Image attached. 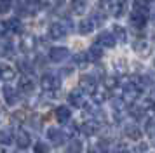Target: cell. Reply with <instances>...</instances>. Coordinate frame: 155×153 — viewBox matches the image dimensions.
I'll return each mask as SVG.
<instances>
[{
  "label": "cell",
  "instance_id": "cell-2",
  "mask_svg": "<svg viewBox=\"0 0 155 153\" xmlns=\"http://www.w3.org/2000/svg\"><path fill=\"white\" fill-rule=\"evenodd\" d=\"M70 57V50L66 47H52L49 50V59L52 63H63Z\"/></svg>",
  "mask_w": 155,
  "mask_h": 153
},
{
  "label": "cell",
  "instance_id": "cell-24",
  "mask_svg": "<svg viewBox=\"0 0 155 153\" xmlns=\"http://www.w3.org/2000/svg\"><path fill=\"white\" fill-rule=\"evenodd\" d=\"M0 54L2 56H11L12 54V44L9 40H0Z\"/></svg>",
  "mask_w": 155,
  "mask_h": 153
},
{
  "label": "cell",
  "instance_id": "cell-11",
  "mask_svg": "<svg viewBox=\"0 0 155 153\" xmlns=\"http://www.w3.org/2000/svg\"><path fill=\"white\" fill-rule=\"evenodd\" d=\"M96 44H98L99 47H113L117 42H115V38H113L112 33H108V31H103V33H99L98 40H96Z\"/></svg>",
  "mask_w": 155,
  "mask_h": 153
},
{
  "label": "cell",
  "instance_id": "cell-16",
  "mask_svg": "<svg viewBox=\"0 0 155 153\" xmlns=\"http://www.w3.org/2000/svg\"><path fill=\"white\" fill-rule=\"evenodd\" d=\"M33 49H35V37H31V35L23 37L21 38V50H25V52H31Z\"/></svg>",
  "mask_w": 155,
  "mask_h": 153
},
{
  "label": "cell",
  "instance_id": "cell-8",
  "mask_svg": "<svg viewBox=\"0 0 155 153\" xmlns=\"http://www.w3.org/2000/svg\"><path fill=\"white\" fill-rule=\"evenodd\" d=\"M33 87H35V83L31 80V76H28V75H23L19 78V82H18V89L21 90V92H25V94L33 92Z\"/></svg>",
  "mask_w": 155,
  "mask_h": 153
},
{
  "label": "cell",
  "instance_id": "cell-17",
  "mask_svg": "<svg viewBox=\"0 0 155 153\" xmlns=\"http://www.w3.org/2000/svg\"><path fill=\"white\" fill-rule=\"evenodd\" d=\"M126 136L129 139H140L141 136H143V131H141L138 125H127L126 127Z\"/></svg>",
  "mask_w": 155,
  "mask_h": 153
},
{
  "label": "cell",
  "instance_id": "cell-26",
  "mask_svg": "<svg viewBox=\"0 0 155 153\" xmlns=\"http://www.w3.org/2000/svg\"><path fill=\"white\" fill-rule=\"evenodd\" d=\"M117 78L115 76H105L103 78V85H105V89H115L117 87Z\"/></svg>",
  "mask_w": 155,
  "mask_h": 153
},
{
  "label": "cell",
  "instance_id": "cell-10",
  "mask_svg": "<svg viewBox=\"0 0 155 153\" xmlns=\"http://www.w3.org/2000/svg\"><path fill=\"white\" fill-rule=\"evenodd\" d=\"M68 101L70 104H73L75 108H82L85 103V97L82 94V90H71L70 94H68Z\"/></svg>",
  "mask_w": 155,
  "mask_h": 153
},
{
  "label": "cell",
  "instance_id": "cell-34",
  "mask_svg": "<svg viewBox=\"0 0 155 153\" xmlns=\"http://www.w3.org/2000/svg\"><path fill=\"white\" fill-rule=\"evenodd\" d=\"M77 131H78L77 124H70V129H68V132H70V134H75Z\"/></svg>",
  "mask_w": 155,
  "mask_h": 153
},
{
  "label": "cell",
  "instance_id": "cell-3",
  "mask_svg": "<svg viewBox=\"0 0 155 153\" xmlns=\"http://www.w3.org/2000/svg\"><path fill=\"white\" fill-rule=\"evenodd\" d=\"M66 33H68V28H66L64 23H52V24L49 26V37L51 38H54V40L63 38Z\"/></svg>",
  "mask_w": 155,
  "mask_h": 153
},
{
  "label": "cell",
  "instance_id": "cell-5",
  "mask_svg": "<svg viewBox=\"0 0 155 153\" xmlns=\"http://www.w3.org/2000/svg\"><path fill=\"white\" fill-rule=\"evenodd\" d=\"M129 19H131V24H133L134 28H145L147 26V12L133 11L131 16H129Z\"/></svg>",
  "mask_w": 155,
  "mask_h": 153
},
{
  "label": "cell",
  "instance_id": "cell-21",
  "mask_svg": "<svg viewBox=\"0 0 155 153\" xmlns=\"http://www.w3.org/2000/svg\"><path fill=\"white\" fill-rule=\"evenodd\" d=\"M5 24H7V31L11 30L12 33H19V31L23 30V26H21V21L18 19V18H12V19H9L7 23H5Z\"/></svg>",
  "mask_w": 155,
  "mask_h": 153
},
{
  "label": "cell",
  "instance_id": "cell-23",
  "mask_svg": "<svg viewBox=\"0 0 155 153\" xmlns=\"http://www.w3.org/2000/svg\"><path fill=\"white\" fill-rule=\"evenodd\" d=\"M124 12H126V0H119L113 5V16L115 18H120V16H124Z\"/></svg>",
  "mask_w": 155,
  "mask_h": 153
},
{
  "label": "cell",
  "instance_id": "cell-33",
  "mask_svg": "<svg viewBox=\"0 0 155 153\" xmlns=\"http://www.w3.org/2000/svg\"><path fill=\"white\" fill-rule=\"evenodd\" d=\"M18 64H19V68H21L23 71H26V73H28V71H30V64H28V63H26V61H19V63H18Z\"/></svg>",
  "mask_w": 155,
  "mask_h": 153
},
{
  "label": "cell",
  "instance_id": "cell-1",
  "mask_svg": "<svg viewBox=\"0 0 155 153\" xmlns=\"http://www.w3.org/2000/svg\"><path fill=\"white\" fill-rule=\"evenodd\" d=\"M42 87H44V90H56L61 87V80L54 73H45L42 76Z\"/></svg>",
  "mask_w": 155,
  "mask_h": 153
},
{
  "label": "cell",
  "instance_id": "cell-4",
  "mask_svg": "<svg viewBox=\"0 0 155 153\" xmlns=\"http://www.w3.org/2000/svg\"><path fill=\"white\" fill-rule=\"evenodd\" d=\"M47 138L51 139L52 145H63L66 134H64L59 127H49V129H47Z\"/></svg>",
  "mask_w": 155,
  "mask_h": 153
},
{
  "label": "cell",
  "instance_id": "cell-13",
  "mask_svg": "<svg viewBox=\"0 0 155 153\" xmlns=\"http://www.w3.org/2000/svg\"><path fill=\"white\" fill-rule=\"evenodd\" d=\"M71 117V111L68 106H58L56 108V118L59 124H66Z\"/></svg>",
  "mask_w": 155,
  "mask_h": 153
},
{
  "label": "cell",
  "instance_id": "cell-18",
  "mask_svg": "<svg viewBox=\"0 0 155 153\" xmlns=\"http://www.w3.org/2000/svg\"><path fill=\"white\" fill-rule=\"evenodd\" d=\"M99 125L96 124V122H87V124H84L82 127H80V131L84 132L85 136H94L96 132H98Z\"/></svg>",
  "mask_w": 155,
  "mask_h": 153
},
{
  "label": "cell",
  "instance_id": "cell-15",
  "mask_svg": "<svg viewBox=\"0 0 155 153\" xmlns=\"http://www.w3.org/2000/svg\"><path fill=\"white\" fill-rule=\"evenodd\" d=\"M70 9L73 14H84L87 11V0H71L70 2Z\"/></svg>",
  "mask_w": 155,
  "mask_h": 153
},
{
  "label": "cell",
  "instance_id": "cell-12",
  "mask_svg": "<svg viewBox=\"0 0 155 153\" xmlns=\"http://www.w3.org/2000/svg\"><path fill=\"white\" fill-rule=\"evenodd\" d=\"M85 57H87V61H99L101 57H103V49L99 47L98 44H94L89 47V50L85 52Z\"/></svg>",
  "mask_w": 155,
  "mask_h": 153
},
{
  "label": "cell",
  "instance_id": "cell-19",
  "mask_svg": "<svg viewBox=\"0 0 155 153\" xmlns=\"http://www.w3.org/2000/svg\"><path fill=\"white\" fill-rule=\"evenodd\" d=\"M113 38H115V42H126L127 40V33H126V30L122 26H119V24H115L113 26Z\"/></svg>",
  "mask_w": 155,
  "mask_h": 153
},
{
  "label": "cell",
  "instance_id": "cell-6",
  "mask_svg": "<svg viewBox=\"0 0 155 153\" xmlns=\"http://www.w3.org/2000/svg\"><path fill=\"white\" fill-rule=\"evenodd\" d=\"M12 139H16L18 146H19V148H23V150H25V148H28V146L31 145L30 134L25 131V129H18V131H16V136H14Z\"/></svg>",
  "mask_w": 155,
  "mask_h": 153
},
{
  "label": "cell",
  "instance_id": "cell-20",
  "mask_svg": "<svg viewBox=\"0 0 155 153\" xmlns=\"http://www.w3.org/2000/svg\"><path fill=\"white\" fill-rule=\"evenodd\" d=\"M94 30V23H92L91 19H84V21H80V24H78V31L82 35H89Z\"/></svg>",
  "mask_w": 155,
  "mask_h": 153
},
{
  "label": "cell",
  "instance_id": "cell-29",
  "mask_svg": "<svg viewBox=\"0 0 155 153\" xmlns=\"http://www.w3.org/2000/svg\"><path fill=\"white\" fill-rule=\"evenodd\" d=\"M105 99H106V96H105V92H103V90H98V89H96L94 92H92V101H94L96 104L103 103Z\"/></svg>",
  "mask_w": 155,
  "mask_h": 153
},
{
  "label": "cell",
  "instance_id": "cell-9",
  "mask_svg": "<svg viewBox=\"0 0 155 153\" xmlns=\"http://www.w3.org/2000/svg\"><path fill=\"white\" fill-rule=\"evenodd\" d=\"M80 89L84 90V92L92 94V92L96 90V80H94V76H91V75L82 76V78H80Z\"/></svg>",
  "mask_w": 155,
  "mask_h": 153
},
{
  "label": "cell",
  "instance_id": "cell-30",
  "mask_svg": "<svg viewBox=\"0 0 155 153\" xmlns=\"http://www.w3.org/2000/svg\"><path fill=\"white\" fill-rule=\"evenodd\" d=\"M33 151H35V153H49V146L45 145L44 141H37Z\"/></svg>",
  "mask_w": 155,
  "mask_h": 153
},
{
  "label": "cell",
  "instance_id": "cell-25",
  "mask_svg": "<svg viewBox=\"0 0 155 153\" xmlns=\"http://www.w3.org/2000/svg\"><path fill=\"white\" fill-rule=\"evenodd\" d=\"M148 2H150V0H134V4H133V11H141V12H147V9H148Z\"/></svg>",
  "mask_w": 155,
  "mask_h": 153
},
{
  "label": "cell",
  "instance_id": "cell-7",
  "mask_svg": "<svg viewBox=\"0 0 155 153\" xmlns=\"http://www.w3.org/2000/svg\"><path fill=\"white\" fill-rule=\"evenodd\" d=\"M2 94H4V101L9 104V106H14L18 103V90L14 87H11V85H5L4 89H2Z\"/></svg>",
  "mask_w": 155,
  "mask_h": 153
},
{
  "label": "cell",
  "instance_id": "cell-22",
  "mask_svg": "<svg viewBox=\"0 0 155 153\" xmlns=\"http://www.w3.org/2000/svg\"><path fill=\"white\" fill-rule=\"evenodd\" d=\"M68 153H82V143L77 138H73L68 143Z\"/></svg>",
  "mask_w": 155,
  "mask_h": 153
},
{
  "label": "cell",
  "instance_id": "cell-27",
  "mask_svg": "<svg viewBox=\"0 0 155 153\" xmlns=\"http://www.w3.org/2000/svg\"><path fill=\"white\" fill-rule=\"evenodd\" d=\"M12 143V136L9 131H0V145H11Z\"/></svg>",
  "mask_w": 155,
  "mask_h": 153
},
{
  "label": "cell",
  "instance_id": "cell-14",
  "mask_svg": "<svg viewBox=\"0 0 155 153\" xmlns=\"http://www.w3.org/2000/svg\"><path fill=\"white\" fill-rule=\"evenodd\" d=\"M0 78L5 80V82L14 80L16 78V70L12 68V66H9V64H2V66H0Z\"/></svg>",
  "mask_w": 155,
  "mask_h": 153
},
{
  "label": "cell",
  "instance_id": "cell-32",
  "mask_svg": "<svg viewBox=\"0 0 155 153\" xmlns=\"http://www.w3.org/2000/svg\"><path fill=\"white\" fill-rule=\"evenodd\" d=\"M11 9V0H0V12L5 14Z\"/></svg>",
  "mask_w": 155,
  "mask_h": 153
},
{
  "label": "cell",
  "instance_id": "cell-35",
  "mask_svg": "<svg viewBox=\"0 0 155 153\" xmlns=\"http://www.w3.org/2000/svg\"><path fill=\"white\" fill-rule=\"evenodd\" d=\"M99 2H110V0H99Z\"/></svg>",
  "mask_w": 155,
  "mask_h": 153
},
{
  "label": "cell",
  "instance_id": "cell-28",
  "mask_svg": "<svg viewBox=\"0 0 155 153\" xmlns=\"http://www.w3.org/2000/svg\"><path fill=\"white\" fill-rule=\"evenodd\" d=\"M134 50H136V52H140V54H143V52L147 54V50H148V44H147L145 40H138L136 44H134Z\"/></svg>",
  "mask_w": 155,
  "mask_h": 153
},
{
  "label": "cell",
  "instance_id": "cell-31",
  "mask_svg": "<svg viewBox=\"0 0 155 153\" xmlns=\"http://www.w3.org/2000/svg\"><path fill=\"white\" fill-rule=\"evenodd\" d=\"M145 131L148 132V136H150V138H153V117H148V118H147Z\"/></svg>",
  "mask_w": 155,
  "mask_h": 153
}]
</instances>
